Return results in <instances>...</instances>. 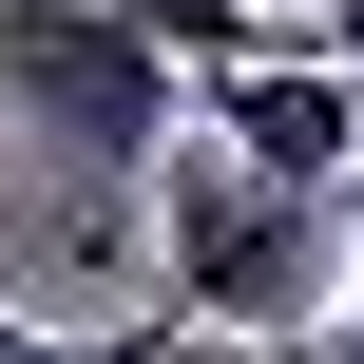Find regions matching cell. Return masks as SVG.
Returning a JSON list of instances; mask_svg holds the SVG:
<instances>
[{"mask_svg": "<svg viewBox=\"0 0 364 364\" xmlns=\"http://www.w3.org/2000/svg\"><path fill=\"white\" fill-rule=\"evenodd\" d=\"M192 134H230L250 173H288V192L346 211V173H364V58H326V38L230 58V77H192Z\"/></svg>", "mask_w": 364, "mask_h": 364, "instance_id": "3", "label": "cell"}, {"mask_svg": "<svg viewBox=\"0 0 364 364\" xmlns=\"http://www.w3.org/2000/svg\"><path fill=\"white\" fill-rule=\"evenodd\" d=\"M154 58H192V77H230V58H288L307 19H269V0H115Z\"/></svg>", "mask_w": 364, "mask_h": 364, "instance_id": "4", "label": "cell"}, {"mask_svg": "<svg viewBox=\"0 0 364 364\" xmlns=\"http://www.w3.org/2000/svg\"><path fill=\"white\" fill-rule=\"evenodd\" d=\"M0 364H211L192 307H154V326H96V346H38V326H0Z\"/></svg>", "mask_w": 364, "mask_h": 364, "instance_id": "5", "label": "cell"}, {"mask_svg": "<svg viewBox=\"0 0 364 364\" xmlns=\"http://www.w3.org/2000/svg\"><path fill=\"white\" fill-rule=\"evenodd\" d=\"M0 115L58 173V250H115L134 173H173L192 134V58H154L115 0H0Z\"/></svg>", "mask_w": 364, "mask_h": 364, "instance_id": "1", "label": "cell"}, {"mask_svg": "<svg viewBox=\"0 0 364 364\" xmlns=\"http://www.w3.org/2000/svg\"><path fill=\"white\" fill-rule=\"evenodd\" d=\"M346 326H364V230H346Z\"/></svg>", "mask_w": 364, "mask_h": 364, "instance_id": "7", "label": "cell"}, {"mask_svg": "<svg viewBox=\"0 0 364 364\" xmlns=\"http://www.w3.org/2000/svg\"><path fill=\"white\" fill-rule=\"evenodd\" d=\"M154 307H192L211 346L326 307V192L250 173L230 134H173V173H154Z\"/></svg>", "mask_w": 364, "mask_h": 364, "instance_id": "2", "label": "cell"}, {"mask_svg": "<svg viewBox=\"0 0 364 364\" xmlns=\"http://www.w3.org/2000/svg\"><path fill=\"white\" fill-rule=\"evenodd\" d=\"M326 364H364V326H326Z\"/></svg>", "mask_w": 364, "mask_h": 364, "instance_id": "8", "label": "cell"}, {"mask_svg": "<svg viewBox=\"0 0 364 364\" xmlns=\"http://www.w3.org/2000/svg\"><path fill=\"white\" fill-rule=\"evenodd\" d=\"M307 38H326V58H364V0H307Z\"/></svg>", "mask_w": 364, "mask_h": 364, "instance_id": "6", "label": "cell"}]
</instances>
